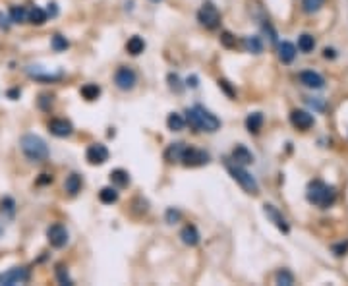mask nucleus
Instances as JSON below:
<instances>
[{
	"label": "nucleus",
	"instance_id": "obj_19",
	"mask_svg": "<svg viewBox=\"0 0 348 286\" xmlns=\"http://www.w3.org/2000/svg\"><path fill=\"white\" fill-rule=\"evenodd\" d=\"M27 21L33 24V26H43L47 21V12L39 6H33V8L27 10Z\"/></svg>",
	"mask_w": 348,
	"mask_h": 286
},
{
	"label": "nucleus",
	"instance_id": "obj_38",
	"mask_svg": "<svg viewBox=\"0 0 348 286\" xmlns=\"http://www.w3.org/2000/svg\"><path fill=\"white\" fill-rule=\"evenodd\" d=\"M47 16H51V17L58 16V8H56V2H49V8H47Z\"/></svg>",
	"mask_w": 348,
	"mask_h": 286
},
{
	"label": "nucleus",
	"instance_id": "obj_26",
	"mask_svg": "<svg viewBox=\"0 0 348 286\" xmlns=\"http://www.w3.org/2000/svg\"><path fill=\"white\" fill-rule=\"evenodd\" d=\"M79 93H81V97H83L85 101H95V99H99V95H101V87L97 85V83H85V85L79 89Z\"/></svg>",
	"mask_w": 348,
	"mask_h": 286
},
{
	"label": "nucleus",
	"instance_id": "obj_5",
	"mask_svg": "<svg viewBox=\"0 0 348 286\" xmlns=\"http://www.w3.org/2000/svg\"><path fill=\"white\" fill-rule=\"evenodd\" d=\"M198 21L205 29H217L221 26V14L213 2H203V6L198 12Z\"/></svg>",
	"mask_w": 348,
	"mask_h": 286
},
{
	"label": "nucleus",
	"instance_id": "obj_45",
	"mask_svg": "<svg viewBox=\"0 0 348 286\" xmlns=\"http://www.w3.org/2000/svg\"><path fill=\"white\" fill-rule=\"evenodd\" d=\"M153 2H161V0H153Z\"/></svg>",
	"mask_w": 348,
	"mask_h": 286
},
{
	"label": "nucleus",
	"instance_id": "obj_13",
	"mask_svg": "<svg viewBox=\"0 0 348 286\" xmlns=\"http://www.w3.org/2000/svg\"><path fill=\"white\" fill-rule=\"evenodd\" d=\"M263 213L267 215V218H269V221L273 223V225L277 226V228L280 230V232H285V234H288V230H290V228H288L287 221H285V217H282V215L278 213V209H277V207H273V205H267V203H265V205H263Z\"/></svg>",
	"mask_w": 348,
	"mask_h": 286
},
{
	"label": "nucleus",
	"instance_id": "obj_12",
	"mask_svg": "<svg viewBox=\"0 0 348 286\" xmlns=\"http://www.w3.org/2000/svg\"><path fill=\"white\" fill-rule=\"evenodd\" d=\"M290 122H292V126L294 128H298V130H310L313 124H315V120H313V116L308 111H292L290 113Z\"/></svg>",
	"mask_w": 348,
	"mask_h": 286
},
{
	"label": "nucleus",
	"instance_id": "obj_2",
	"mask_svg": "<svg viewBox=\"0 0 348 286\" xmlns=\"http://www.w3.org/2000/svg\"><path fill=\"white\" fill-rule=\"evenodd\" d=\"M306 197H308V201L313 203V205H317V207H321V209H327L335 203V200H337V191H335L333 186H327V184L321 182V180H313V182L308 184Z\"/></svg>",
	"mask_w": 348,
	"mask_h": 286
},
{
	"label": "nucleus",
	"instance_id": "obj_8",
	"mask_svg": "<svg viewBox=\"0 0 348 286\" xmlns=\"http://www.w3.org/2000/svg\"><path fill=\"white\" fill-rule=\"evenodd\" d=\"M180 163H182L184 166H203L209 163V153L195 147H184L182 161H180Z\"/></svg>",
	"mask_w": 348,
	"mask_h": 286
},
{
	"label": "nucleus",
	"instance_id": "obj_37",
	"mask_svg": "<svg viewBox=\"0 0 348 286\" xmlns=\"http://www.w3.org/2000/svg\"><path fill=\"white\" fill-rule=\"evenodd\" d=\"M178 218H180V213H178V211H174V209H168V211H166V221H168L170 225H172L174 221H178Z\"/></svg>",
	"mask_w": 348,
	"mask_h": 286
},
{
	"label": "nucleus",
	"instance_id": "obj_33",
	"mask_svg": "<svg viewBox=\"0 0 348 286\" xmlns=\"http://www.w3.org/2000/svg\"><path fill=\"white\" fill-rule=\"evenodd\" d=\"M323 2H325V0H304V10L308 14H315V12L321 10Z\"/></svg>",
	"mask_w": 348,
	"mask_h": 286
},
{
	"label": "nucleus",
	"instance_id": "obj_23",
	"mask_svg": "<svg viewBox=\"0 0 348 286\" xmlns=\"http://www.w3.org/2000/svg\"><path fill=\"white\" fill-rule=\"evenodd\" d=\"M111 182L116 188H126L130 184V174L126 172V170H122V168H116V170L111 172Z\"/></svg>",
	"mask_w": 348,
	"mask_h": 286
},
{
	"label": "nucleus",
	"instance_id": "obj_21",
	"mask_svg": "<svg viewBox=\"0 0 348 286\" xmlns=\"http://www.w3.org/2000/svg\"><path fill=\"white\" fill-rule=\"evenodd\" d=\"M126 51L130 52L132 56H138V54H141V52L145 51V41H143L141 37H138V35H134V37L128 39V43H126Z\"/></svg>",
	"mask_w": 348,
	"mask_h": 286
},
{
	"label": "nucleus",
	"instance_id": "obj_17",
	"mask_svg": "<svg viewBox=\"0 0 348 286\" xmlns=\"http://www.w3.org/2000/svg\"><path fill=\"white\" fill-rule=\"evenodd\" d=\"M294 56H296V47L292 43L285 41V43L278 45V58H280L282 64H290V62L294 60Z\"/></svg>",
	"mask_w": 348,
	"mask_h": 286
},
{
	"label": "nucleus",
	"instance_id": "obj_25",
	"mask_svg": "<svg viewBox=\"0 0 348 286\" xmlns=\"http://www.w3.org/2000/svg\"><path fill=\"white\" fill-rule=\"evenodd\" d=\"M14 213H16V201L12 197H4L0 201V215L4 217V221H10L14 217Z\"/></svg>",
	"mask_w": 348,
	"mask_h": 286
},
{
	"label": "nucleus",
	"instance_id": "obj_29",
	"mask_svg": "<svg viewBox=\"0 0 348 286\" xmlns=\"http://www.w3.org/2000/svg\"><path fill=\"white\" fill-rule=\"evenodd\" d=\"M298 49L302 52H312L313 49H315V39L308 33L300 35V37H298Z\"/></svg>",
	"mask_w": 348,
	"mask_h": 286
},
{
	"label": "nucleus",
	"instance_id": "obj_9",
	"mask_svg": "<svg viewBox=\"0 0 348 286\" xmlns=\"http://www.w3.org/2000/svg\"><path fill=\"white\" fill-rule=\"evenodd\" d=\"M29 280V271L26 267H14V269H10L8 273H4V275H0V284H24Z\"/></svg>",
	"mask_w": 348,
	"mask_h": 286
},
{
	"label": "nucleus",
	"instance_id": "obj_42",
	"mask_svg": "<svg viewBox=\"0 0 348 286\" xmlns=\"http://www.w3.org/2000/svg\"><path fill=\"white\" fill-rule=\"evenodd\" d=\"M346 250H348V244H342V246H337V248H335L337 255H342V253L346 252Z\"/></svg>",
	"mask_w": 348,
	"mask_h": 286
},
{
	"label": "nucleus",
	"instance_id": "obj_1",
	"mask_svg": "<svg viewBox=\"0 0 348 286\" xmlns=\"http://www.w3.org/2000/svg\"><path fill=\"white\" fill-rule=\"evenodd\" d=\"M186 122L195 131H209V134H213V131H217L221 128V120L213 113H209L205 106H201V104H195L193 108L186 111Z\"/></svg>",
	"mask_w": 348,
	"mask_h": 286
},
{
	"label": "nucleus",
	"instance_id": "obj_22",
	"mask_svg": "<svg viewBox=\"0 0 348 286\" xmlns=\"http://www.w3.org/2000/svg\"><path fill=\"white\" fill-rule=\"evenodd\" d=\"M64 190L68 191L70 195H78V191L81 190V176L79 174H70L64 182Z\"/></svg>",
	"mask_w": 348,
	"mask_h": 286
},
{
	"label": "nucleus",
	"instance_id": "obj_40",
	"mask_svg": "<svg viewBox=\"0 0 348 286\" xmlns=\"http://www.w3.org/2000/svg\"><path fill=\"white\" fill-rule=\"evenodd\" d=\"M43 178H39L37 180V184H49V182H52V176H49V174H41Z\"/></svg>",
	"mask_w": 348,
	"mask_h": 286
},
{
	"label": "nucleus",
	"instance_id": "obj_4",
	"mask_svg": "<svg viewBox=\"0 0 348 286\" xmlns=\"http://www.w3.org/2000/svg\"><path fill=\"white\" fill-rule=\"evenodd\" d=\"M226 168H228L230 176H232L236 182L240 184L248 193H253V195H255V193L259 191V186H257V182H255V178H253L248 170H244L242 165H236L234 161H232V163H226Z\"/></svg>",
	"mask_w": 348,
	"mask_h": 286
},
{
	"label": "nucleus",
	"instance_id": "obj_20",
	"mask_svg": "<svg viewBox=\"0 0 348 286\" xmlns=\"http://www.w3.org/2000/svg\"><path fill=\"white\" fill-rule=\"evenodd\" d=\"M246 128L250 134H259V130L263 128V114L261 113H252L246 118Z\"/></svg>",
	"mask_w": 348,
	"mask_h": 286
},
{
	"label": "nucleus",
	"instance_id": "obj_44",
	"mask_svg": "<svg viewBox=\"0 0 348 286\" xmlns=\"http://www.w3.org/2000/svg\"><path fill=\"white\" fill-rule=\"evenodd\" d=\"M188 85H190V87H198V78H188Z\"/></svg>",
	"mask_w": 348,
	"mask_h": 286
},
{
	"label": "nucleus",
	"instance_id": "obj_10",
	"mask_svg": "<svg viewBox=\"0 0 348 286\" xmlns=\"http://www.w3.org/2000/svg\"><path fill=\"white\" fill-rule=\"evenodd\" d=\"M85 159L89 165H103L108 161V149L104 147L103 143H93L87 147Z\"/></svg>",
	"mask_w": 348,
	"mask_h": 286
},
{
	"label": "nucleus",
	"instance_id": "obj_30",
	"mask_svg": "<svg viewBox=\"0 0 348 286\" xmlns=\"http://www.w3.org/2000/svg\"><path fill=\"white\" fill-rule=\"evenodd\" d=\"M244 45H246V49L250 52H253V54H259V52L263 51V43H261L259 37H246Z\"/></svg>",
	"mask_w": 348,
	"mask_h": 286
},
{
	"label": "nucleus",
	"instance_id": "obj_6",
	"mask_svg": "<svg viewBox=\"0 0 348 286\" xmlns=\"http://www.w3.org/2000/svg\"><path fill=\"white\" fill-rule=\"evenodd\" d=\"M114 83L118 89L122 91H130L136 87L138 83V76H136V72L132 68H126V66H122V68L116 70V74H114Z\"/></svg>",
	"mask_w": 348,
	"mask_h": 286
},
{
	"label": "nucleus",
	"instance_id": "obj_11",
	"mask_svg": "<svg viewBox=\"0 0 348 286\" xmlns=\"http://www.w3.org/2000/svg\"><path fill=\"white\" fill-rule=\"evenodd\" d=\"M49 131H51L52 136H56V138H68L74 131V126L66 118H52L49 122Z\"/></svg>",
	"mask_w": 348,
	"mask_h": 286
},
{
	"label": "nucleus",
	"instance_id": "obj_43",
	"mask_svg": "<svg viewBox=\"0 0 348 286\" xmlns=\"http://www.w3.org/2000/svg\"><path fill=\"white\" fill-rule=\"evenodd\" d=\"M8 97L10 99H17V97H19V89H12V91H8Z\"/></svg>",
	"mask_w": 348,
	"mask_h": 286
},
{
	"label": "nucleus",
	"instance_id": "obj_41",
	"mask_svg": "<svg viewBox=\"0 0 348 286\" xmlns=\"http://www.w3.org/2000/svg\"><path fill=\"white\" fill-rule=\"evenodd\" d=\"M323 56H325V58H335L337 52L333 51V49H325V51H323Z\"/></svg>",
	"mask_w": 348,
	"mask_h": 286
},
{
	"label": "nucleus",
	"instance_id": "obj_7",
	"mask_svg": "<svg viewBox=\"0 0 348 286\" xmlns=\"http://www.w3.org/2000/svg\"><path fill=\"white\" fill-rule=\"evenodd\" d=\"M47 240L51 244L52 248H56V250H60L64 248L66 244H68V230L64 228V225L60 223H54L47 228Z\"/></svg>",
	"mask_w": 348,
	"mask_h": 286
},
{
	"label": "nucleus",
	"instance_id": "obj_14",
	"mask_svg": "<svg viewBox=\"0 0 348 286\" xmlns=\"http://www.w3.org/2000/svg\"><path fill=\"white\" fill-rule=\"evenodd\" d=\"M300 83L310 87V89H323L325 87V79H323L321 74H317L313 70H308V72L300 74Z\"/></svg>",
	"mask_w": 348,
	"mask_h": 286
},
{
	"label": "nucleus",
	"instance_id": "obj_39",
	"mask_svg": "<svg viewBox=\"0 0 348 286\" xmlns=\"http://www.w3.org/2000/svg\"><path fill=\"white\" fill-rule=\"evenodd\" d=\"M8 19H10L8 16H4V14L0 12V29H8V26H10Z\"/></svg>",
	"mask_w": 348,
	"mask_h": 286
},
{
	"label": "nucleus",
	"instance_id": "obj_31",
	"mask_svg": "<svg viewBox=\"0 0 348 286\" xmlns=\"http://www.w3.org/2000/svg\"><path fill=\"white\" fill-rule=\"evenodd\" d=\"M275 280H277V284L280 286H290V284H294V277H292V273L287 269H280L275 275Z\"/></svg>",
	"mask_w": 348,
	"mask_h": 286
},
{
	"label": "nucleus",
	"instance_id": "obj_36",
	"mask_svg": "<svg viewBox=\"0 0 348 286\" xmlns=\"http://www.w3.org/2000/svg\"><path fill=\"white\" fill-rule=\"evenodd\" d=\"M221 43L225 45V47H228V49H232V47L236 45V41L232 39V35L228 33V31H225V33L221 35Z\"/></svg>",
	"mask_w": 348,
	"mask_h": 286
},
{
	"label": "nucleus",
	"instance_id": "obj_18",
	"mask_svg": "<svg viewBox=\"0 0 348 286\" xmlns=\"http://www.w3.org/2000/svg\"><path fill=\"white\" fill-rule=\"evenodd\" d=\"M184 147H186L184 143H172V145H168V149L165 151L166 163H180V161H182Z\"/></svg>",
	"mask_w": 348,
	"mask_h": 286
},
{
	"label": "nucleus",
	"instance_id": "obj_28",
	"mask_svg": "<svg viewBox=\"0 0 348 286\" xmlns=\"http://www.w3.org/2000/svg\"><path fill=\"white\" fill-rule=\"evenodd\" d=\"M10 21H12V24H26L27 10L24 8V6H12V8H10Z\"/></svg>",
	"mask_w": 348,
	"mask_h": 286
},
{
	"label": "nucleus",
	"instance_id": "obj_32",
	"mask_svg": "<svg viewBox=\"0 0 348 286\" xmlns=\"http://www.w3.org/2000/svg\"><path fill=\"white\" fill-rule=\"evenodd\" d=\"M51 45H52V49H54V51H56V52L66 51V49H68V47H70L68 39H66V37H62V35H52Z\"/></svg>",
	"mask_w": 348,
	"mask_h": 286
},
{
	"label": "nucleus",
	"instance_id": "obj_34",
	"mask_svg": "<svg viewBox=\"0 0 348 286\" xmlns=\"http://www.w3.org/2000/svg\"><path fill=\"white\" fill-rule=\"evenodd\" d=\"M56 278H58V282H60V284H72V278L68 277V271L64 269L62 265L56 267Z\"/></svg>",
	"mask_w": 348,
	"mask_h": 286
},
{
	"label": "nucleus",
	"instance_id": "obj_24",
	"mask_svg": "<svg viewBox=\"0 0 348 286\" xmlns=\"http://www.w3.org/2000/svg\"><path fill=\"white\" fill-rule=\"evenodd\" d=\"M99 200H101V203H104V205H113V203L118 201V191H116V188H113V186H106V188H103V190L99 191Z\"/></svg>",
	"mask_w": 348,
	"mask_h": 286
},
{
	"label": "nucleus",
	"instance_id": "obj_3",
	"mask_svg": "<svg viewBox=\"0 0 348 286\" xmlns=\"http://www.w3.org/2000/svg\"><path fill=\"white\" fill-rule=\"evenodd\" d=\"M19 147L31 163H43L49 159V147H47L45 139L35 134H26L19 139Z\"/></svg>",
	"mask_w": 348,
	"mask_h": 286
},
{
	"label": "nucleus",
	"instance_id": "obj_27",
	"mask_svg": "<svg viewBox=\"0 0 348 286\" xmlns=\"http://www.w3.org/2000/svg\"><path fill=\"white\" fill-rule=\"evenodd\" d=\"M166 126H168V130L170 131H182L184 126H186V120H184L180 114H168V118H166Z\"/></svg>",
	"mask_w": 348,
	"mask_h": 286
},
{
	"label": "nucleus",
	"instance_id": "obj_15",
	"mask_svg": "<svg viewBox=\"0 0 348 286\" xmlns=\"http://www.w3.org/2000/svg\"><path fill=\"white\" fill-rule=\"evenodd\" d=\"M232 161H234L236 165H242V166H248L253 163V155L252 151L246 147V145H236L232 149Z\"/></svg>",
	"mask_w": 348,
	"mask_h": 286
},
{
	"label": "nucleus",
	"instance_id": "obj_16",
	"mask_svg": "<svg viewBox=\"0 0 348 286\" xmlns=\"http://www.w3.org/2000/svg\"><path fill=\"white\" fill-rule=\"evenodd\" d=\"M180 238H182V242L186 244V246H198L201 236L193 225H186L182 228V232H180Z\"/></svg>",
	"mask_w": 348,
	"mask_h": 286
},
{
	"label": "nucleus",
	"instance_id": "obj_35",
	"mask_svg": "<svg viewBox=\"0 0 348 286\" xmlns=\"http://www.w3.org/2000/svg\"><path fill=\"white\" fill-rule=\"evenodd\" d=\"M168 83H170V89H174L176 93L182 91V85H180V78L176 74H168Z\"/></svg>",
	"mask_w": 348,
	"mask_h": 286
},
{
	"label": "nucleus",
	"instance_id": "obj_46",
	"mask_svg": "<svg viewBox=\"0 0 348 286\" xmlns=\"http://www.w3.org/2000/svg\"><path fill=\"white\" fill-rule=\"evenodd\" d=\"M0 236H2V230H0Z\"/></svg>",
	"mask_w": 348,
	"mask_h": 286
}]
</instances>
